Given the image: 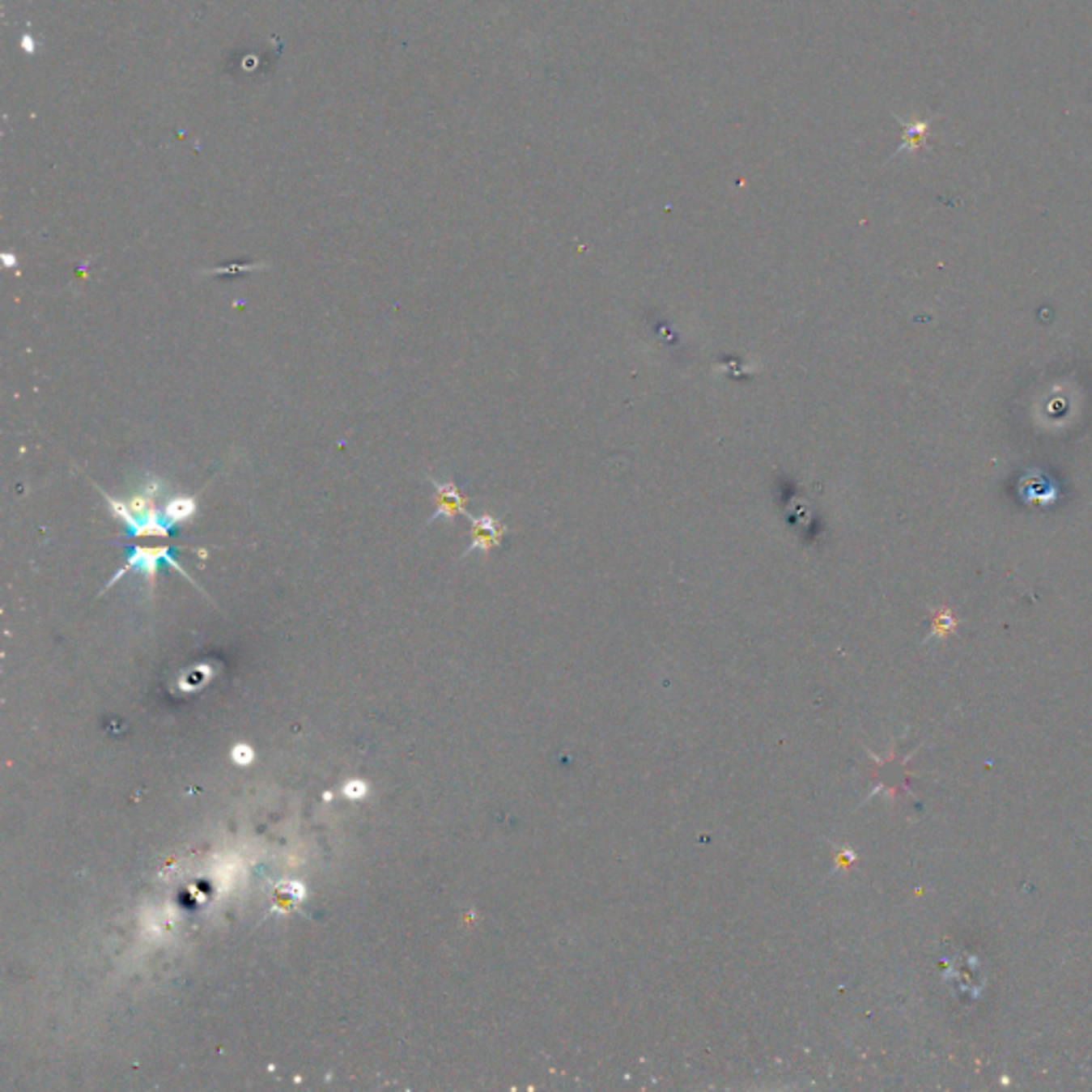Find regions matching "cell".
I'll return each instance as SVG.
<instances>
[{"label": "cell", "instance_id": "1", "mask_svg": "<svg viewBox=\"0 0 1092 1092\" xmlns=\"http://www.w3.org/2000/svg\"><path fill=\"white\" fill-rule=\"evenodd\" d=\"M96 491L105 497L107 506H109V512H112L117 521H122L130 536L167 538L173 533V525H171L169 521L164 519V514L158 512L156 506H154L158 497L164 493V485L156 478V476H150V478L141 485L139 493H134L129 502L113 499V497L109 495V493H105L100 487H96Z\"/></svg>", "mask_w": 1092, "mask_h": 1092}, {"label": "cell", "instance_id": "2", "mask_svg": "<svg viewBox=\"0 0 1092 1092\" xmlns=\"http://www.w3.org/2000/svg\"><path fill=\"white\" fill-rule=\"evenodd\" d=\"M126 550H129V555H126V563H124V566L120 567L116 574H113L112 580L105 584V589L100 591V593H105V591L112 589L113 584H116L120 579H124V576H126L130 570H137L139 574H143V579H146V583H147V589H150V593H152V591H154V579H156L158 566H160V563H167V566L176 567L177 572H180L184 579H188L190 583L194 584V587H197V583H194V580L188 576V572H184V567H181L180 563L176 561V557H173V550H176V546H156V549H146V546H126Z\"/></svg>", "mask_w": 1092, "mask_h": 1092}, {"label": "cell", "instance_id": "3", "mask_svg": "<svg viewBox=\"0 0 1092 1092\" xmlns=\"http://www.w3.org/2000/svg\"><path fill=\"white\" fill-rule=\"evenodd\" d=\"M468 519L470 523H472V542H470V546L465 549V553H463L461 557L472 555L476 550H480V553H489V550H493L495 546L502 544L504 536L508 532L506 525H502L499 519H495V516L489 512L480 514V516H474V514L468 512Z\"/></svg>", "mask_w": 1092, "mask_h": 1092}, {"label": "cell", "instance_id": "4", "mask_svg": "<svg viewBox=\"0 0 1092 1092\" xmlns=\"http://www.w3.org/2000/svg\"><path fill=\"white\" fill-rule=\"evenodd\" d=\"M429 482L436 489V512L431 514V519L427 521V525H431L438 519H446L453 521L455 516L463 514V516H468V510H465V495H463L459 487L450 480V482H438L436 478L429 476Z\"/></svg>", "mask_w": 1092, "mask_h": 1092}, {"label": "cell", "instance_id": "5", "mask_svg": "<svg viewBox=\"0 0 1092 1092\" xmlns=\"http://www.w3.org/2000/svg\"><path fill=\"white\" fill-rule=\"evenodd\" d=\"M199 512V504H197V497H188V495H176L167 499L164 504L163 514L164 519L169 521L171 525H180V523H186V521H193Z\"/></svg>", "mask_w": 1092, "mask_h": 1092}, {"label": "cell", "instance_id": "6", "mask_svg": "<svg viewBox=\"0 0 1092 1092\" xmlns=\"http://www.w3.org/2000/svg\"><path fill=\"white\" fill-rule=\"evenodd\" d=\"M926 134H928V122L913 124V126H909V130H907V139H905L907 146H903V147L917 150V147L922 146L924 141H926Z\"/></svg>", "mask_w": 1092, "mask_h": 1092}, {"label": "cell", "instance_id": "7", "mask_svg": "<svg viewBox=\"0 0 1092 1092\" xmlns=\"http://www.w3.org/2000/svg\"><path fill=\"white\" fill-rule=\"evenodd\" d=\"M263 263H233V265H223V267L216 269H207L203 271L205 275H237L241 271H252V269H261Z\"/></svg>", "mask_w": 1092, "mask_h": 1092}, {"label": "cell", "instance_id": "8", "mask_svg": "<svg viewBox=\"0 0 1092 1092\" xmlns=\"http://www.w3.org/2000/svg\"><path fill=\"white\" fill-rule=\"evenodd\" d=\"M235 762H240V764H248L252 759V749L248 747H237L235 749Z\"/></svg>", "mask_w": 1092, "mask_h": 1092}, {"label": "cell", "instance_id": "9", "mask_svg": "<svg viewBox=\"0 0 1092 1092\" xmlns=\"http://www.w3.org/2000/svg\"><path fill=\"white\" fill-rule=\"evenodd\" d=\"M363 792H365L363 783H351V785L346 788V794L351 796V798H357V796H361Z\"/></svg>", "mask_w": 1092, "mask_h": 1092}]
</instances>
